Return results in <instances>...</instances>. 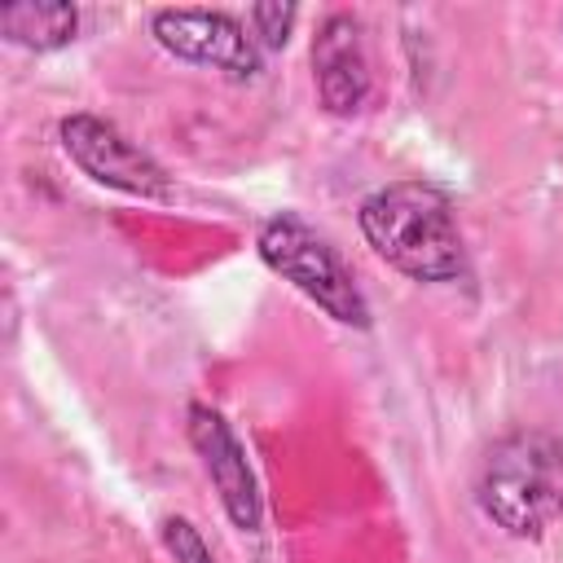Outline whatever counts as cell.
<instances>
[{
    "label": "cell",
    "mask_w": 563,
    "mask_h": 563,
    "mask_svg": "<svg viewBox=\"0 0 563 563\" xmlns=\"http://www.w3.org/2000/svg\"><path fill=\"white\" fill-rule=\"evenodd\" d=\"M189 444L198 449L202 471H207L211 488L220 493V506H224L229 523L238 532H260V519H264L260 484H255L246 449L233 435V427L224 422V413L211 409V405H189Z\"/></svg>",
    "instance_id": "cell-6"
},
{
    "label": "cell",
    "mask_w": 563,
    "mask_h": 563,
    "mask_svg": "<svg viewBox=\"0 0 563 563\" xmlns=\"http://www.w3.org/2000/svg\"><path fill=\"white\" fill-rule=\"evenodd\" d=\"M312 84L330 114H356L369 97V57L352 13H325L312 35Z\"/></svg>",
    "instance_id": "cell-7"
},
{
    "label": "cell",
    "mask_w": 563,
    "mask_h": 563,
    "mask_svg": "<svg viewBox=\"0 0 563 563\" xmlns=\"http://www.w3.org/2000/svg\"><path fill=\"white\" fill-rule=\"evenodd\" d=\"M150 35L180 62L211 66L229 79H255L264 70V48L224 9H154Z\"/></svg>",
    "instance_id": "cell-5"
},
{
    "label": "cell",
    "mask_w": 563,
    "mask_h": 563,
    "mask_svg": "<svg viewBox=\"0 0 563 563\" xmlns=\"http://www.w3.org/2000/svg\"><path fill=\"white\" fill-rule=\"evenodd\" d=\"M479 510L510 537H541L563 515V444L541 431L497 440L475 479Z\"/></svg>",
    "instance_id": "cell-2"
},
{
    "label": "cell",
    "mask_w": 563,
    "mask_h": 563,
    "mask_svg": "<svg viewBox=\"0 0 563 563\" xmlns=\"http://www.w3.org/2000/svg\"><path fill=\"white\" fill-rule=\"evenodd\" d=\"M57 141H62L66 158L88 180H97L106 189H119L128 198H150V202L172 198V176L163 172V163L154 154H145L132 136H123L110 119L66 114L57 123Z\"/></svg>",
    "instance_id": "cell-4"
},
{
    "label": "cell",
    "mask_w": 563,
    "mask_h": 563,
    "mask_svg": "<svg viewBox=\"0 0 563 563\" xmlns=\"http://www.w3.org/2000/svg\"><path fill=\"white\" fill-rule=\"evenodd\" d=\"M295 18H299V9H295V4H282V0H273V4H251V9H246V31L255 35V44H260L264 53H277V48H286V40H290V31H295Z\"/></svg>",
    "instance_id": "cell-9"
},
{
    "label": "cell",
    "mask_w": 563,
    "mask_h": 563,
    "mask_svg": "<svg viewBox=\"0 0 563 563\" xmlns=\"http://www.w3.org/2000/svg\"><path fill=\"white\" fill-rule=\"evenodd\" d=\"M255 251L277 277H286L299 295H308L339 325H356V330L369 325V303H365L352 268L303 216H295V211L268 216L255 233Z\"/></svg>",
    "instance_id": "cell-3"
},
{
    "label": "cell",
    "mask_w": 563,
    "mask_h": 563,
    "mask_svg": "<svg viewBox=\"0 0 563 563\" xmlns=\"http://www.w3.org/2000/svg\"><path fill=\"white\" fill-rule=\"evenodd\" d=\"M356 220L374 255L387 260L409 282L440 286L466 277V246L444 189L427 180L383 185L361 202Z\"/></svg>",
    "instance_id": "cell-1"
},
{
    "label": "cell",
    "mask_w": 563,
    "mask_h": 563,
    "mask_svg": "<svg viewBox=\"0 0 563 563\" xmlns=\"http://www.w3.org/2000/svg\"><path fill=\"white\" fill-rule=\"evenodd\" d=\"M158 532H163V545H167L172 563H216L211 545L202 541V532H198L185 515H167Z\"/></svg>",
    "instance_id": "cell-10"
},
{
    "label": "cell",
    "mask_w": 563,
    "mask_h": 563,
    "mask_svg": "<svg viewBox=\"0 0 563 563\" xmlns=\"http://www.w3.org/2000/svg\"><path fill=\"white\" fill-rule=\"evenodd\" d=\"M0 31L9 44L18 48H35V53H53L62 44L75 40L79 31V9L62 4V0H31V4H9L0 9Z\"/></svg>",
    "instance_id": "cell-8"
}]
</instances>
